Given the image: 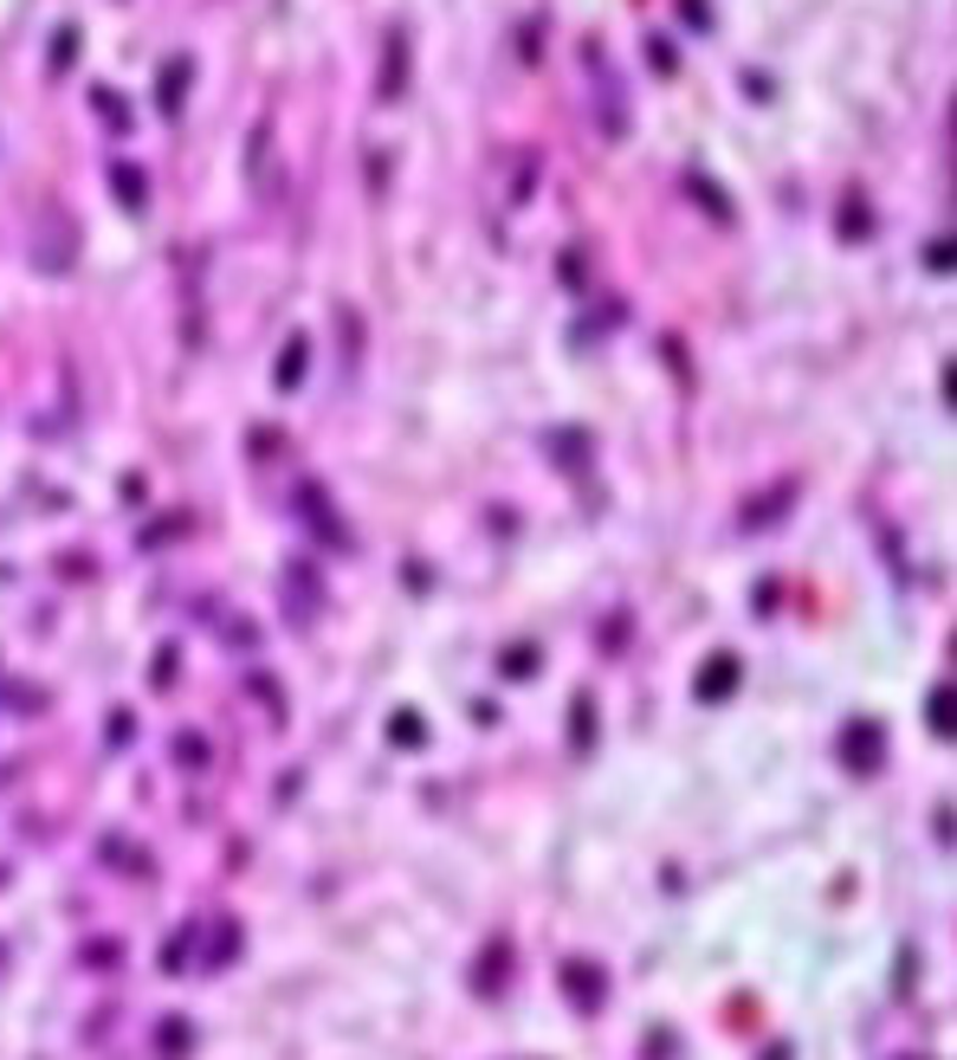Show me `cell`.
Wrapping results in <instances>:
<instances>
[{
  "instance_id": "obj_10",
  "label": "cell",
  "mask_w": 957,
  "mask_h": 1060,
  "mask_svg": "<svg viewBox=\"0 0 957 1060\" xmlns=\"http://www.w3.org/2000/svg\"><path fill=\"white\" fill-rule=\"evenodd\" d=\"M932 731L952 737V685H932Z\"/></svg>"
},
{
  "instance_id": "obj_13",
  "label": "cell",
  "mask_w": 957,
  "mask_h": 1060,
  "mask_svg": "<svg viewBox=\"0 0 957 1060\" xmlns=\"http://www.w3.org/2000/svg\"><path fill=\"white\" fill-rule=\"evenodd\" d=\"M841 234H847V240H860V234H867V214H860V201H847V214H841Z\"/></svg>"
},
{
  "instance_id": "obj_2",
  "label": "cell",
  "mask_w": 957,
  "mask_h": 1060,
  "mask_svg": "<svg viewBox=\"0 0 957 1060\" xmlns=\"http://www.w3.org/2000/svg\"><path fill=\"white\" fill-rule=\"evenodd\" d=\"M408 72H414L408 33L395 26V33H389V46H382V85H376V98H382V104H402V91H408Z\"/></svg>"
},
{
  "instance_id": "obj_9",
  "label": "cell",
  "mask_w": 957,
  "mask_h": 1060,
  "mask_svg": "<svg viewBox=\"0 0 957 1060\" xmlns=\"http://www.w3.org/2000/svg\"><path fill=\"white\" fill-rule=\"evenodd\" d=\"M505 957H512V944H492V950H486V963H479V996L499 989V963H505Z\"/></svg>"
},
{
  "instance_id": "obj_8",
  "label": "cell",
  "mask_w": 957,
  "mask_h": 1060,
  "mask_svg": "<svg viewBox=\"0 0 957 1060\" xmlns=\"http://www.w3.org/2000/svg\"><path fill=\"white\" fill-rule=\"evenodd\" d=\"M790 499H796V485H783L777 499H764V505H751V518H744V530H764V525H777V512H783Z\"/></svg>"
},
{
  "instance_id": "obj_5",
  "label": "cell",
  "mask_w": 957,
  "mask_h": 1060,
  "mask_svg": "<svg viewBox=\"0 0 957 1060\" xmlns=\"http://www.w3.org/2000/svg\"><path fill=\"white\" fill-rule=\"evenodd\" d=\"M692 692H698L705 705H712V698H731V692H738V660H731V654H712V660L698 666V685H692Z\"/></svg>"
},
{
  "instance_id": "obj_11",
  "label": "cell",
  "mask_w": 957,
  "mask_h": 1060,
  "mask_svg": "<svg viewBox=\"0 0 957 1060\" xmlns=\"http://www.w3.org/2000/svg\"><path fill=\"white\" fill-rule=\"evenodd\" d=\"M395 744H427V731H420V718L414 711H395V731H389Z\"/></svg>"
},
{
  "instance_id": "obj_12",
  "label": "cell",
  "mask_w": 957,
  "mask_h": 1060,
  "mask_svg": "<svg viewBox=\"0 0 957 1060\" xmlns=\"http://www.w3.org/2000/svg\"><path fill=\"white\" fill-rule=\"evenodd\" d=\"M117 194H124L130 207H142V181H137V168H117Z\"/></svg>"
},
{
  "instance_id": "obj_4",
  "label": "cell",
  "mask_w": 957,
  "mask_h": 1060,
  "mask_svg": "<svg viewBox=\"0 0 957 1060\" xmlns=\"http://www.w3.org/2000/svg\"><path fill=\"white\" fill-rule=\"evenodd\" d=\"M563 989H569V1002H576L582 1015L602 1009V970H595V963H563Z\"/></svg>"
},
{
  "instance_id": "obj_3",
  "label": "cell",
  "mask_w": 957,
  "mask_h": 1060,
  "mask_svg": "<svg viewBox=\"0 0 957 1060\" xmlns=\"http://www.w3.org/2000/svg\"><path fill=\"white\" fill-rule=\"evenodd\" d=\"M886 757V737H880V724H847L841 731V764L847 770H860V777H873V764Z\"/></svg>"
},
{
  "instance_id": "obj_1",
  "label": "cell",
  "mask_w": 957,
  "mask_h": 1060,
  "mask_svg": "<svg viewBox=\"0 0 957 1060\" xmlns=\"http://www.w3.org/2000/svg\"><path fill=\"white\" fill-rule=\"evenodd\" d=\"M247 181L260 201H278V155H273V124H260L247 142Z\"/></svg>"
},
{
  "instance_id": "obj_7",
  "label": "cell",
  "mask_w": 957,
  "mask_h": 1060,
  "mask_svg": "<svg viewBox=\"0 0 957 1060\" xmlns=\"http://www.w3.org/2000/svg\"><path fill=\"white\" fill-rule=\"evenodd\" d=\"M311 369V343L304 337H291L285 343V356H278V389H298V376Z\"/></svg>"
},
{
  "instance_id": "obj_14",
  "label": "cell",
  "mask_w": 957,
  "mask_h": 1060,
  "mask_svg": "<svg viewBox=\"0 0 957 1060\" xmlns=\"http://www.w3.org/2000/svg\"><path fill=\"white\" fill-rule=\"evenodd\" d=\"M589 718H595V711H589V698H576V744H589Z\"/></svg>"
},
{
  "instance_id": "obj_6",
  "label": "cell",
  "mask_w": 957,
  "mask_h": 1060,
  "mask_svg": "<svg viewBox=\"0 0 957 1060\" xmlns=\"http://www.w3.org/2000/svg\"><path fill=\"white\" fill-rule=\"evenodd\" d=\"M304 512H311V525H317V537L324 543H337V550H350V530L337 525V512H330V499H324V485H304V499H298Z\"/></svg>"
}]
</instances>
